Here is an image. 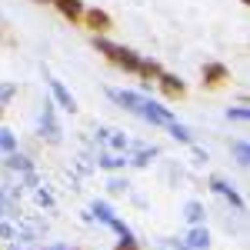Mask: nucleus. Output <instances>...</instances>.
<instances>
[{"label": "nucleus", "instance_id": "6", "mask_svg": "<svg viewBox=\"0 0 250 250\" xmlns=\"http://www.w3.org/2000/svg\"><path fill=\"white\" fill-rule=\"evenodd\" d=\"M47 87H50V94H54V100H57L60 110H67V114H77V110H80V107H77V97H74L70 90H67V87H63V80L47 77Z\"/></svg>", "mask_w": 250, "mask_h": 250}, {"label": "nucleus", "instance_id": "29", "mask_svg": "<svg viewBox=\"0 0 250 250\" xmlns=\"http://www.w3.org/2000/svg\"><path fill=\"white\" fill-rule=\"evenodd\" d=\"M0 237H3V240H10V237H17V230H14L10 224H0Z\"/></svg>", "mask_w": 250, "mask_h": 250}, {"label": "nucleus", "instance_id": "17", "mask_svg": "<svg viewBox=\"0 0 250 250\" xmlns=\"http://www.w3.org/2000/svg\"><path fill=\"white\" fill-rule=\"evenodd\" d=\"M90 217H94V220H100V224H110L117 213H114V207H110L107 200H94V204H90Z\"/></svg>", "mask_w": 250, "mask_h": 250}, {"label": "nucleus", "instance_id": "15", "mask_svg": "<svg viewBox=\"0 0 250 250\" xmlns=\"http://www.w3.org/2000/svg\"><path fill=\"white\" fill-rule=\"evenodd\" d=\"M90 43H94V50H97L104 60H114L117 43H114V40H107V34H90Z\"/></svg>", "mask_w": 250, "mask_h": 250}, {"label": "nucleus", "instance_id": "3", "mask_svg": "<svg viewBox=\"0 0 250 250\" xmlns=\"http://www.w3.org/2000/svg\"><path fill=\"white\" fill-rule=\"evenodd\" d=\"M80 23H83L90 34H110V30H114V17H110L104 7H87L83 17H80Z\"/></svg>", "mask_w": 250, "mask_h": 250}, {"label": "nucleus", "instance_id": "22", "mask_svg": "<svg viewBox=\"0 0 250 250\" xmlns=\"http://www.w3.org/2000/svg\"><path fill=\"white\" fill-rule=\"evenodd\" d=\"M7 167H10V170H20V173H30V160L14 150V154H7Z\"/></svg>", "mask_w": 250, "mask_h": 250}, {"label": "nucleus", "instance_id": "7", "mask_svg": "<svg viewBox=\"0 0 250 250\" xmlns=\"http://www.w3.org/2000/svg\"><path fill=\"white\" fill-rule=\"evenodd\" d=\"M54 107H57V104H50V100L43 104V114H40V134L47 137L50 144H60V134H63V130H60V124H57Z\"/></svg>", "mask_w": 250, "mask_h": 250}, {"label": "nucleus", "instance_id": "16", "mask_svg": "<svg viewBox=\"0 0 250 250\" xmlns=\"http://www.w3.org/2000/svg\"><path fill=\"white\" fill-rule=\"evenodd\" d=\"M230 150H233L237 167H247V164H250V144H247V137H237V140H230Z\"/></svg>", "mask_w": 250, "mask_h": 250}, {"label": "nucleus", "instance_id": "25", "mask_svg": "<svg viewBox=\"0 0 250 250\" xmlns=\"http://www.w3.org/2000/svg\"><path fill=\"white\" fill-rule=\"evenodd\" d=\"M114 250H144V244L137 240L134 233H127V237H120V240L114 244Z\"/></svg>", "mask_w": 250, "mask_h": 250}, {"label": "nucleus", "instance_id": "20", "mask_svg": "<svg viewBox=\"0 0 250 250\" xmlns=\"http://www.w3.org/2000/svg\"><path fill=\"white\" fill-rule=\"evenodd\" d=\"M167 130H170L173 140H180V144H193V134L180 124V120H173V124H167Z\"/></svg>", "mask_w": 250, "mask_h": 250}, {"label": "nucleus", "instance_id": "1", "mask_svg": "<svg viewBox=\"0 0 250 250\" xmlns=\"http://www.w3.org/2000/svg\"><path fill=\"white\" fill-rule=\"evenodd\" d=\"M200 83H204L207 90H224V87L230 83V67L220 63V60H204V67H200Z\"/></svg>", "mask_w": 250, "mask_h": 250}, {"label": "nucleus", "instance_id": "34", "mask_svg": "<svg viewBox=\"0 0 250 250\" xmlns=\"http://www.w3.org/2000/svg\"><path fill=\"white\" fill-rule=\"evenodd\" d=\"M37 3H54V0H37Z\"/></svg>", "mask_w": 250, "mask_h": 250}, {"label": "nucleus", "instance_id": "11", "mask_svg": "<svg viewBox=\"0 0 250 250\" xmlns=\"http://www.w3.org/2000/svg\"><path fill=\"white\" fill-rule=\"evenodd\" d=\"M97 137H100L104 144H110V150H114V154H127V147H130V137L120 134V130H110V127H100Z\"/></svg>", "mask_w": 250, "mask_h": 250}, {"label": "nucleus", "instance_id": "4", "mask_svg": "<svg viewBox=\"0 0 250 250\" xmlns=\"http://www.w3.org/2000/svg\"><path fill=\"white\" fill-rule=\"evenodd\" d=\"M207 184H210V190L217 193V197H224V200H227V204H230V207H233L237 213H244V210H247L244 197H240V193H237V187H233V184H227L224 177H217V173H213V177L207 180Z\"/></svg>", "mask_w": 250, "mask_h": 250}, {"label": "nucleus", "instance_id": "32", "mask_svg": "<svg viewBox=\"0 0 250 250\" xmlns=\"http://www.w3.org/2000/svg\"><path fill=\"white\" fill-rule=\"evenodd\" d=\"M50 250H70V247H67V244H54Z\"/></svg>", "mask_w": 250, "mask_h": 250}, {"label": "nucleus", "instance_id": "8", "mask_svg": "<svg viewBox=\"0 0 250 250\" xmlns=\"http://www.w3.org/2000/svg\"><path fill=\"white\" fill-rule=\"evenodd\" d=\"M114 63L117 70H124V74H137V67H140V54H137L134 47H120L117 43V54H114Z\"/></svg>", "mask_w": 250, "mask_h": 250}, {"label": "nucleus", "instance_id": "14", "mask_svg": "<svg viewBox=\"0 0 250 250\" xmlns=\"http://www.w3.org/2000/svg\"><path fill=\"white\" fill-rule=\"evenodd\" d=\"M127 164H130L127 154H100L97 157V167H100V170H124Z\"/></svg>", "mask_w": 250, "mask_h": 250}, {"label": "nucleus", "instance_id": "18", "mask_svg": "<svg viewBox=\"0 0 250 250\" xmlns=\"http://www.w3.org/2000/svg\"><path fill=\"white\" fill-rule=\"evenodd\" d=\"M184 213H187V220H190V224H204L207 207H204L200 200H187V204H184Z\"/></svg>", "mask_w": 250, "mask_h": 250}, {"label": "nucleus", "instance_id": "9", "mask_svg": "<svg viewBox=\"0 0 250 250\" xmlns=\"http://www.w3.org/2000/svg\"><path fill=\"white\" fill-rule=\"evenodd\" d=\"M160 74H164V67H160V63H157L154 57H150V60H147V57H140L137 77H140V87H144V90H150V83H157V77H160ZM144 90H140V94H144Z\"/></svg>", "mask_w": 250, "mask_h": 250}, {"label": "nucleus", "instance_id": "5", "mask_svg": "<svg viewBox=\"0 0 250 250\" xmlns=\"http://www.w3.org/2000/svg\"><path fill=\"white\" fill-rule=\"evenodd\" d=\"M157 87H160L164 100H184V97H187V83H184V77H177V74H167V70L157 77Z\"/></svg>", "mask_w": 250, "mask_h": 250}, {"label": "nucleus", "instance_id": "24", "mask_svg": "<svg viewBox=\"0 0 250 250\" xmlns=\"http://www.w3.org/2000/svg\"><path fill=\"white\" fill-rule=\"evenodd\" d=\"M227 120H233V124H247L250 120V107H227Z\"/></svg>", "mask_w": 250, "mask_h": 250}, {"label": "nucleus", "instance_id": "27", "mask_svg": "<svg viewBox=\"0 0 250 250\" xmlns=\"http://www.w3.org/2000/svg\"><path fill=\"white\" fill-rule=\"evenodd\" d=\"M107 227H110V230H114L117 237H127V233H130V227H127V224H124V220H120V217H114V220H110V224H107Z\"/></svg>", "mask_w": 250, "mask_h": 250}, {"label": "nucleus", "instance_id": "13", "mask_svg": "<svg viewBox=\"0 0 250 250\" xmlns=\"http://www.w3.org/2000/svg\"><path fill=\"white\" fill-rule=\"evenodd\" d=\"M184 244H187V247H193V250H210V230H207L204 224H193L190 233L184 237Z\"/></svg>", "mask_w": 250, "mask_h": 250}, {"label": "nucleus", "instance_id": "33", "mask_svg": "<svg viewBox=\"0 0 250 250\" xmlns=\"http://www.w3.org/2000/svg\"><path fill=\"white\" fill-rule=\"evenodd\" d=\"M3 110H7V107H0V120H3Z\"/></svg>", "mask_w": 250, "mask_h": 250}, {"label": "nucleus", "instance_id": "31", "mask_svg": "<svg viewBox=\"0 0 250 250\" xmlns=\"http://www.w3.org/2000/svg\"><path fill=\"white\" fill-rule=\"evenodd\" d=\"M173 250H193V247H187V244H173Z\"/></svg>", "mask_w": 250, "mask_h": 250}, {"label": "nucleus", "instance_id": "35", "mask_svg": "<svg viewBox=\"0 0 250 250\" xmlns=\"http://www.w3.org/2000/svg\"><path fill=\"white\" fill-rule=\"evenodd\" d=\"M240 3H244V7H247V3H250V0H240Z\"/></svg>", "mask_w": 250, "mask_h": 250}, {"label": "nucleus", "instance_id": "21", "mask_svg": "<svg viewBox=\"0 0 250 250\" xmlns=\"http://www.w3.org/2000/svg\"><path fill=\"white\" fill-rule=\"evenodd\" d=\"M0 150H3V154H14V150H17V134L7 130V127H0Z\"/></svg>", "mask_w": 250, "mask_h": 250}, {"label": "nucleus", "instance_id": "19", "mask_svg": "<svg viewBox=\"0 0 250 250\" xmlns=\"http://www.w3.org/2000/svg\"><path fill=\"white\" fill-rule=\"evenodd\" d=\"M154 157H157V147H140V150L130 157V164H134V167H150Z\"/></svg>", "mask_w": 250, "mask_h": 250}, {"label": "nucleus", "instance_id": "30", "mask_svg": "<svg viewBox=\"0 0 250 250\" xmlns=\"http://www.w3.org/2000/svg\"><path fill=\"white\" fill-rule=\"evenodd\" d=\"M3 27H7V20L0 17V40H3V43H10V34H7V30H3Z\"/></svg>", "mask_w": 250, "mask_h": 250}, {"label": "nucleus", "instance_id": "28", "mask_svg": "<svg viewBox=\"0 0 250 250\" xmlns=\"http://www.w3.org/2000/svg\"><path fill=\"white\" fill-rule=\"evenodd\" d=\"M34 200H37L40 207H47V210L54 207V197H50V193H47V190H37V193H34Z\"/></svg>", "mask_w": 250, "mask_h": 250}, {"label": "nucleus", "instance_id": "26", "mask_svg": "<svg viewBox=\"0 0 250 250\" xmlns=\"http://www.w3.org/2000/svg\"><path fill=\"white\" fill-rule=\"evenodd\" d=\"M107 187H110V193H114V197H120V193H127V187H130V184H127L124 177H114V180H110Z\"/></svg>", "mask_w": 250, "mask_h": 250}, {"label": "nucleus", "instance_id": "23", "mask_svg": "<svg viewBox=\"0 0 250 250\" xmlns=\"http://www.w3.org/2000/svg\"><path fill=\"white\" fill-rule=\"evenodd\" d=\"M14 97H17V83L14 80H0V107H7Z\"/></svg>", "mask_w": 250, "mask_h": 250}, {"label": "nucleus", "instance_id": "10", "mask_svg": "<svg viewBox=\"0 0 250 250\" xmlns=\"http://www.w3.org/2000/svg\"><path fill=\"white\" fill-rule=\"evenodd\" d=\"M54 7L60 10V17L67 20V23H74V27L80 23L83 10H87V7H83V0H54Z\"/></svg>", "mask_w": 250, "mask_h": 250}, {"label": "nucleus", "instance_id": "2", "mask_svg": "<svg viewBox=\"0 0 250 250\" xmlns=\"http://www.w3.org/2000/svg\"><path fill=\"white\" fill-rule=\"evenodd\" d=\"M137 117H144V120H147V124H154V127H167V124H173V120H177L170 107H164V104L150 100L147 94H144L140 107H137Z\"/></svg>", "mask_w": 250, "mask_h": 250}, {"label": "nucleus", "instance_id": "12", "mask_svg": "<svg viewBox=\"0 0 250 250\" xmlns=\"http://www.w3.org/2000/svg\"><path fill=\"white\" fill-rule=\"evenodd\" d=\"M107 97L117 100V104H120L124 110H130V114H137V107H140V100H144L140 90H107Z\"/></svg>", "mask_w": 250, "mask_h": 250}]
</instances>
